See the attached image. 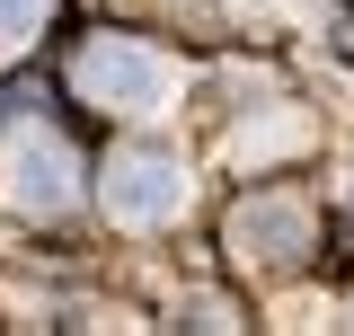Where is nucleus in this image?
<instances>
[{"label":"nucleus","mask_w":354,"mask_h":336,"mask_svg":"<svg viewBox=\"0 0 354 336\" xmlns=\"http://www.w3.org/2000/svg\"><path fill=\"white\" fill-rule=\"evenodd\" d=\"M36 27H44V0H0V62H9V53H27Z\"/></svg>","instance_id":"423d86ee"},{"label":"nucleus","mask_w":354,"mask_h":336,"mask_svg":"<svg viewBox=\"0 0 354 336\" xmlns=\"http://www.w3.org/2000/svg\"><path fill=\"white\" fill-rule=\"evenodd\" d=\"M346 204H354V186H346Z\"/></svg>","instance_id":"0eeeda50"},{"label":"nucleus","mask_w":354,"mask_h":336,"mask_svg":"<svg viewBox=\"0 0 354 336\" xmlns=\"http://www.w3.org/2000/svg\"><path fill=\"white\" fill-rule=\"evenodd\" d=\"M71 80H80V97L106 106V115H160L177 71H169V53H151V44H133V36H97Z\"/></svg>","instance_id":"f257e3e1"},{"label":"nucleus","mask_w":354,"mask_h":336,"mask_svg":"<svg viewBox=\"0 0 354 336\" xmlns=\"http://www.w3.org/2000/svg\"><path fill=\"white\" fill-rule=\"evenodd\" d=\"M0 204L18 212V221H62V212L80 204V160H71V142H62V133H18V142L0 151Z\"/></svg>","instance_id":"f03ea898"},{"label":"nucleus","mask_w":354,"mask_h":336,"mask_svg":"<svg viewBox=\"0 0 354 336\" xmlns=\"http://www.w3.org/2000/svg\"><path fill=\"white\" fill-rule=\"evenodd\" d=\"M230 151H239L248 168H257V160H292V151H310V124H301V115H257V124H239Z\"/></svg>","instance_id":"39448f33"},{"label":"nucleus","mask_w":354,"mask_h":336,"mask_svg":"<svg viewBox=\"0 0 354 336\" xmlns=\"http://www.w3.org/2000/svg\"><path fill=\"white\" fill-rule=\"evenodd\" d=\"M97 186H106V212H115L124 230H151V221L186 212V168H177L169 151H151V142H124Z\"/></svg>","instance_id":"7ed1b4c3"},{"label":"nucleus","mask_w":354,"mask_h":336,"mask_svg":"<svg viewBox=\"0 0 354 336\" xmlns=\"http://www.w3.org/2000/svg\"><path fill=\"white\" fill-rule=\"evenodd\" d=\"M230 239H239L248 265H292V256L310 248V204H292V195H257V204L230 212Z\"/></svg>","instance_id":"20e7f679"}]
</instances>
